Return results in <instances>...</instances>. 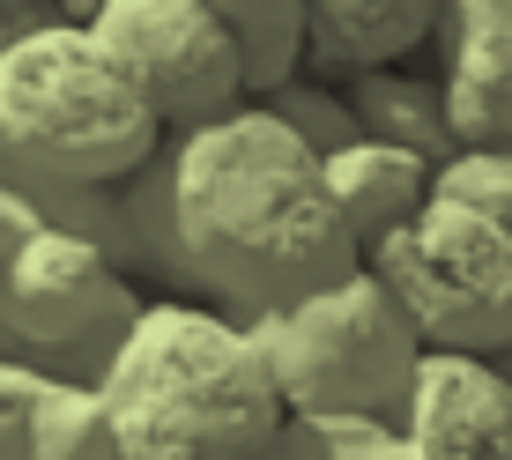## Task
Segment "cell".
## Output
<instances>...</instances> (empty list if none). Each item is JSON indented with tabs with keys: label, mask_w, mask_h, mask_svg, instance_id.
Returning a JSON list of instances; mask_svg holds the SVG:
<instances>
[{
	"label": "cell",
	"mask_w": 512,
	"mask_h": 460,
	"mask_svg": "<svg viewBox=\"0 0 512 460\" xmlns=\"http://www.w3.org/2000/svg\"><path fill=\"white\" fill-rule=\"evenodd\" d=\"M171 193V268L164 282L231 320H268L312 290H334L364 268L327 164L268 104L179 134L164 149Z\"/></svg>",
	"instance_id": "obj_1"
},
{
	"label": "cell",
	"mask_w": 512,
	"mask_h": 460,
	"mask_svg": "<svg viewBox=\"0 0 512 460\" xmlns=\"http://www.w3.org/2000/svg\"><path fill=\"white\" fill-rule=\"evenodd\" d=\"M119 460H268L290 431L253 327L193 297H149L97 386Z\"/></svg>",
	"instance_id": "obj_2"
},
{
	"label": "cell",
	"mask_w": 512,
	"mask_h": 460,
	"mask_svg": "<svg viewBox=\"0 0 512 460\" xmlns=\"http://www.w3.org/2000/svg\"><path fill=\"white\" fill-rule=\"evenodd\" d=\"M0 149L67 186H134L171 149L112 45L82 23H15L0 60Z\"/></svg>",
	"instance_id": "obj_3"
},
{
	"label": "cell",
	"mask_w": 512,
	"mask_h": 460,
	"mask_svg": "<svg viewBox=\"0 0 512 460\" xmlns=\"http://www.w3.org/2000/svg\"><path fill=\"white\" fill-rule=\"evenodd\" d=\"M253 342L290 416H320V423H401V401H409L423 364L416 320L372 268L253 320Z\"/></svg>",
	"instance_id": "obj_4"
},
{
	"label": "cell",
	"mask_w": 512,
	"mask_h": 460,
	"mask_svg": "<svg viewBox=\"0 0 512 460\" xmlns=\"http://www.w3.org/2000/svg\"><path fill=\"white\" fill-rule=\"evenodd\" d=\"M401 312L416 320L423 349L453 357H512V230L461 201H431L423 216L364 260Z\"/></svg>",
	"instance_id": "obj_5"
},
{
	"label": "cell",
	"mask_w": 512,
	"mask_h": 460,
	"mask_svg": "<svg viewBox=\"0 0 512 460\" xmlns=\"http://www.w3.org/2000/svg\"><path fill=\"white\" fill-rule=\"evenodd\" d=\"M141 312H149V297L134 290L127 268H112L97 245L38 223V238L23 245V260L8 275V342H0V357L38 364L75 386H104V371L141 327Z\"/></svg>",
	"instance_id": "obj_6"
},
{
	"label": "cell",
	"mask_w": 512,
	"mask_h": 460,
	"mask_svg": "<svg viewBox=\"0 0 512 460\" xmlns=\"http://www.w3.org/2000/svg\"><path fill=\"white\" fill-rule=\"evenodd\" d=\"M90 30L127 60V75L156 104L171 141L253 104L223 0H97Z\"/></svg>",
	"instance_id": "obj_7"
},
{
	"label": "cell",
	"mask_w": 512,
	"mask_h": 460,
	"mask_svg": "<svg viewBox=\"0 0 512 460\" xmlns=\"http://www.w3.org/2000/svg\"><path fill=\"white\" fill-rule=\"evenodd\" d=\"M401 431L438 460H512V371L498 357L423 349Z\"/></svg>",
	"instance_id": "obj_8"
},
{
	"label": "cell",
	"mask_w": 512,
	"mask_h": 460,
	"mask_svg": "<svg viewBox=\"0 0 512 460\" xmlns=\"http://www.w3.org/2000/svg\"><path fill=\"white\" fill-rule=\"evenodd\" d=\"M431 45L461 149H512V0H438Z\"/></svg>",
	"instance_id": "obj_9"
},
{
	"label": "cell",
	"mask_w": 512,
	"mask_h": 460,
	"mask_svg": "<svg viewBox=\"0 0 512 460\" xmlns=\"http://www.w3.org/2000/svg\"><path fill=\"white\" fill-rule=\"evenodd\" d=\"M0 460H119L97 386L0 357Z\"/></svg>",
	"instance_id": "obj_10"
},
{
	"label": "cell",
	"mask_w": 512,
	"mask_h": 460,
	"mask_svg": "<svg viewBox=\"0 0 512 460\" xmlns=\"http://www.w3.org/2000/svg\"><path fill=\"white\" fill-rule=\"evenodd\" d=\"M438 38V0H312V82H364L409 67L416 45Z\"/></svg>",
	"instance_id": "obj_11"
},
{
	"label": "cell",
	"mask_w": 512,
	"mask_h": 460,
	"mask_svg": "<svg viewBox=\"0 0 512 460\" xmlns=\"http://www.w3.org/2000/svg\"><path fill=\"white\" fill-rule=\"evenodd\" d=\"M327 186H334V208H342L357 253L372 260L386 238H401L423 208L438 201V171L409 149H386V141H357L349 156L327 164Z\"/></svg>",
	"instance_id": "obj_12"
},
{
	"label": "cell",
	"mask_w": 512,
	"mask_h": 460,
	"mask_svg": "<svg viewBox=\"0 0 512 460\" xmlns=\"http://www.w3.org/2000/svg\"><path fill=\"white\" fill-rule=\"evenodd\" d=\"M349 104H357V127L364 141H386V149H409L423 156L431 171L461 164V127H453V104H446V82L438 75H416V67H386V75H364V82H342Z\"/></svg>",
	"instance_id": "obj_13"
},
{
	"label": "cell",
	"mask_w": 512,
	"mask_h": 460,
	"mask_svg": "<svg viewBox=\"0 0 512 460\" xmlns=\"http://www.w3.org/2000/svg\"><path fill=\"white\" fill-rule=\"evenodd\" d=\"M223 23L238 38L253 104L282 97L312 67V0H223Z\"/></svg>",
	"instance_id": "obj_14"
},
{
	"label": "cell",
	"mask_w": 512,
	"mask_h": 460,
	"mask_svg": "<svg viewBox=\"0 0 512 460\" xmlns=\"http://www.w3.org/2000/svg\"><path fill=\"white\" fill-rule=\"evenodd\" d=\"M268 460H438V453H423L401 423H320V416H290V431L268 446Z\"/></svg>",
	"instance_id": "obj_15"
},
{
	"label": "cell",
	"mask_w": 512,
	"mask_h": 460,
	"mask_svg": "<svg viewBox=\"0 0 512 460\" xmlns=\"http://www.w3.org/2000/svg\"><path fill=\"white\" fill-rule=\"evenodd\" d=\"M268 112L290 127L297 141H305L320 164H334V156H349L364 141V127H357V104H349V90H334V82H290L282 97H268Z\"/></svg>",
	"instance_id": "obj_16"
},
{
	"label": "cell",
	"mask_w": 512,
	"mask_h": 460,
	"mask_svg": "<svg viewBox=\"0 0 512 460\" xmlns=\"http://www.w3.org/2000/svg\"><path fill=\"white\" fill-rule=\"evenodd\" d=\"M438 201H461L512 230V149H468L461 164H446L438 171Z\"/></svg>",
	"instance_id": "obj_17"
},
{
	"label": "cell",
	"mask_w": 512,
	"mask_h": 460,
	"mask_svg": "<svg viewBox=\"0 0 512 460\" xmlns=\"http://www.w3.org/2000/svg\"><path fill=\"white\" fill-rule=\"evenodd\" d=\"M30 238H38V216H30V201H15V193L0 186V342H8V275H15V260H23Z\"/></svg>",
	"instance_id": "obj_18"
},
{
	"label": "cell",
	"mask_w": 512,
	"mask_h": 460,
	"mask_svg": "<svg viewBox=\"0 0 512 460\" xmlns=\"http://www.w3.org/2000/svg\"><path fill=\"white\" fill-rule=\"evenodd\" d=\"M8 38H15V23H8V8H0V60H8Z\"/></svg>",
	"instance_id": "obj_19"
},
{
	"label": "cell",
	"mask_w": 512,
	"mask_h": 460,
	"mask_svg": "<svg viewBox=\"0 0 512 460\" xmlns=\"http://www.w3.org/2000/svg\"><path fill=\"white\" fill-rule=\"evenodd\" d=\"M505 371H512V357H505Z\"/></svg>",
	"instance_id": "obj_20"
}]
</instances>
